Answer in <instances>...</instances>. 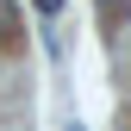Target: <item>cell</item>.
<instances>
[{"mask_svg":"<svg viewBox=\"0 0 131 131\" xmlns=\"http://www.w3.org/2000/svg\"><path fill=\"white\" fill-rule=\"evenodd\" d=\"M31 6H38L44 19H56V13H62V0H31Z\"/></svg>","mask_w":131,"mask_h":131,"instance_id":"obj_1","label":"cell"},{"mask_svg":"<svg viewBox=\"0 0 131 131\" xmlns=\"http://www.w3.org/2000/svg\"><path fill=\"white\" fill-rule=\"evenodd\" d=\"M100 6H119V0H100Z\"/></svg>","mask_w":131,"mask_h":131,"instance_id":"obj_2","label":"cell"},{"mask_svg":"<svg viewBox=\"0 0 131 131\" xmlns=\"http://www.w3.org/2000/svg\"><path fill=\"white\" fill-rule=\"evenodd\" d=\"M69 131H81V125H69Z\"/></svg>","mask_w":131,"mask_h":131,"instance_id":"obj_3","label":"cell"}]
</instances>
